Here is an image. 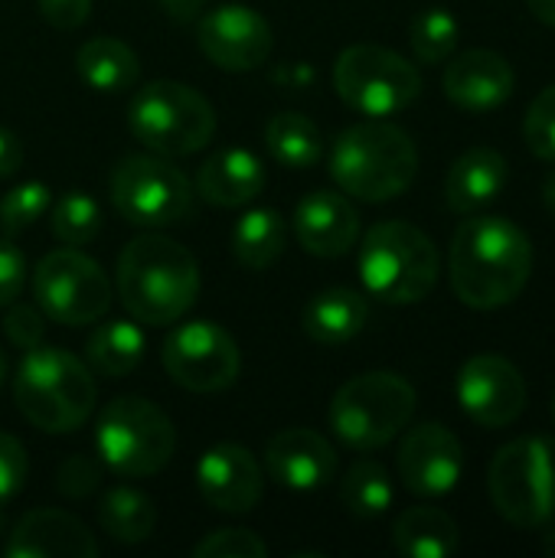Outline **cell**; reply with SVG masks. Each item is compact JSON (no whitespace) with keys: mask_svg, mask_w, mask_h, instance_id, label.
<instances>
[{"mask_svg":"<svg viewBox=\"0 0 555 558\" xmlns=\"http://www.w3.org/2000/svg\"><path fill=\"white\" fill-rule=\"evenodd\" d=\"M451 288L474 311H497L517 301L533 275V242L507 216L471 213L451 239Z\"/></svg>","mask_w":555,"mask_h":558,"instance_id":"obj_1","label":"cell"},{"mask_svg":"<svg viewBox=\"0 0 555 558\" xmlns=\"http://www.w3.org/2000/svg\"><path fill=\"white\" fill-rule=\"evenodd\" d=\"M200 294V265L180 242L147 232L131 239L118 258V298L137 324L180 320Z\"/></svg>","mask_w":555,"mask_h":558,"instance_id":"obj_2","label":"cell"},{"mask_svg":"<svg viewBox=\"0 0 555 558\" xmlns=\"http://www.w3.org/2000/svg\"><path fill=\"white\" fill-rule=\"evenodd\" d=\"M419 173V147L412 134L383 118L347 128L334 141L330 177L363 203H389L402 196Z\"/></svg>","mask_w":555,"mask_h":558,"instance_id":"obj_3","label":"cell"},{"mask_svg":"<svg viewBox=\"0 0 555 558\" xmlns=\"http://www.w3.org/2000/svg\"><path fill=\"white\" fill-rule=\"evenodd\" d=\"M95 379L69 350L36 343L23 350L13 399L26 422L46 435H69L85 425L95 409Z\"/></svg>","mask_w":555,"mask_h":558,"instance_id":"obj_4","label":"cell"},{"mask_svg":"<svg viewBox=\"0 0 555 558\" xmlns=\"http://www.w3.org/2000/svg\"><path fill=\"white\" fill-rule=\"evenodd\" d=\"M442 258L435 242L412 222H376L360 245L363 288L383 304H419L438 284Z\"/></svg>","mask_w":555,"mask_h":558,"instance_id":"obj_5","label":"cell"},{"mask_svg":"<svg viewBox=\"0 0 555 558\" xmlns=\"http://www.w3.org/2000/svg\"><path fill=\"white\" fill-rule=\"evenodd\" d=\"M415 415V389L409 379L389 369L363 373L343 383L330 402V428L334 435L357 448L373 451L389 445Z\"/></svg>","mask_w":555,"mask_h":558,"instance_id":"obj_6","label":"cell"},{"mask_svg":"<svg viewBox=\"0 0 555 558\" xmlns=\"http://www.w3.org/2000/svg\"><path fill=\"white\" fill-rule=\"evenodd\" d=\"M487 490L507 523L546 526L555 517V438L523 435L504 445L491 461Z\"/></svg>","mask_w":555,"mask_h":558,"instance_id":"obj_7","label":"cell"},{"mask_svg":"<svg viewBox=\"0 0 555 558\" xmlns=\"http://www.w3.org/2000/svg\"><path fill=\"white\" fill-rule=\"evenodd\" d=\"M95 448L108 471L121 477H150L170 464L177 432L167 412L154 402L141 396H121L98 415Z\"/></svg>","mask_w":555,"mask_h":558,"instance_id":"obj_8","label":"cell"},{"mask_svg":"<svg viewBox=\"0 0 555 558\" xmlns=\"http://www.w3.org/2000/svg\"><path fill=\"white\" fill-rule=\"evenodd\" d=\"M131 134L160 157H183L203 150L216 134L213 105L183 82H150L128 108Z\"/></svg>","mask_w":555,"mask_h":558,"instance_id":"obj_9","label":"cell"},{"mask_svg":"<svg viewBox=\"0 0 555 558\" xmlns=\"http://www.w3.org/2000/svg\"><path fill=\"white\" fill-rule=\"evenodd\" d=\"M334 88L353 111L389 118L406 111L422 95V75L406 56L386 46L357 43L337 56Z\"/></svg>","mask_w":555,"mask_h":558,"instance_id":"obj_10","label":"cell"},{"mask_svg":"<svg viewBox=\"0 0 555 558\" xmlns=\"http://www.w3.org/2000/svg\"><path fill=\"white\" fill-rule=\"evenodd\" d=\"M114 209L144 229L177 226L193 209V186L180 167L160 154H131L111 173Z\"/></svg>","mask_w":555,"mask_h":558,"instance_id":"obj_11","label":"cell"},{"mask_svg":"<svg viewBox=\"0 0 555 558\" xmlns=\"http://www.w3.org/2000/svg\"><path fill=\"white\" fill-rule=\"evenodd\" d=\"M33 294L39 311L65 327L95 324L111 307L108 275L95 258L65 245L49 252L33 271Z\"/></svg>","mask_w":555,"mask_h":558,"instance_id":"obj_12","label":"cell"},{"mask_svg":"<svg viewBox=\"0 0 555 558\" xmlns=\"http://www.w3.org/2000/svg\"><path fill=\"white\" fill-rule=\"evenodd\" d=\"M164 366L180 389L222 392L239 379L242 353L219 324L190 320L167 337Z\"/></svg>","mask_w":555,"mask_h":558,"instance_id":"obj_13","label":"cell"},{"mask_svg":"<svg viewBox=\"0 0 555 558\" xmlns=\"http://www.w3.org/2000/svg\"><path fill=\"white\" fill-rule=\"evenodd\" d=\"M458 405L464 415L491 432L514 425L527 409V379L523 373L497 353H478L458 369Z\"/></svg>","mask_w":555,"mask_h":558,"instance_id":"obj_14","label":"cell"},{"mask_svg":"<svg viewBox=\"0 0 555 558\" xmlns=\"http://www.w3.org/2000/svg\"><path fill=\"white\" fill-rule=\"evenodd\" d=\"M203 56L226 72H249L268 62L275 36L272 23L245 3H219L200 16L196 29Z\"/></svg>","mask_w":555,"mask_h":558,"instance_id":"obj_15","label":"cell"},{"mask_svg":"<svg viewBox=\"0 0 555 558\" xmlns=\"http://www.w3.org/2000/svg\"><path fill=\"white\" fill-rule=\"evenodd\" d=\"M464 448L445 425H419L399 448V477L415 497H445L458 487Z\"/></svg>","mask_w":555,"mask_h":558,"instance_id":"obj_16","label":"cell"},{"mask_svg":"<svg viewBox=\"0 0 555 558\" xmlns=\"http://www.w3.org/2000/svg\"><path fill=\"white\" fill-rule=\"evenodd\" d=\"M442 88L455 108L487 114L507 105V98L517 88V72L510 59L494 49H464L448 62Z\"/></svg>","mask_w":555,"mask_h":558,"instance_id":"obj_17","label":"cell"},{"mask_svg":"<svg viewBox=\"0 0 555 558\" xmlns=\"http://www.w3.org/2000/svg\"><path fill=\"white\" fill-rule=\"evenodd\" d=\"M196 484L203 500L219 513H249L262 500V468L242 445H216L196 464Z\"/></svg>","mask_w":555,"mask_h":558,"instance_id":"obj_18","label":"cell"},{"mask_svg":"<svg viewBox=\"0 0 555 558\" xmlns=\"http://www.w3.org/2000/svg\"><path fill=\"white\" fill-rule=\"evenodd\" d=\"M265 468L275 484L288 490H317L337 474L334 445L311 428H285L265 448Z\"/></svg>","mask_w":555,"mask_h":558,"instance_id":"obj_19","label":"cell"},{"mask_svg":"<svg viewBox=\"0 0 555 558\" xmlns=\"http://www.w3.org/2000/svg\"><path fill=\"white\" fill-rule=\"evenodd\" d=\"M294 235L304 252L317 258H340L360 239V213L343 193L314 190L294 209Z\"/></svg>","mask_w":555,"mask_h":558,"instance_id":"obj_20","label":"cell"},{"mask_svg":"<svg viewBox=\"0 0 555 558\" xmlns=\"http://www.w3.org/2000/svg\"><path fill=\"white\" fill-rule=\"evenodd\" d=\"M10 558H95L98 543L82 520L62 510H33L26 513L7 543Z\"/></svg>","mask_w":555,"mask_h":558,"instance_id":"obj_21","label":"cell"},{"mask_svg":"<svg viewBox=\"0 0 555 558\" xmlns=\"http://www.w3.org/2000/svg\"><path fill=\"white\" fill-rule=\"evenodd\" d=\"M507 183H510L507 157L494 147H471L451 163L445 177V199L458 216H471L487 209L494 199H500Z\"/></svg>","mask_w":555,"mask_h":558,"instance_id":"obj_22","label":"cell"},{"mask_svg":"<svg viewBox=\"0 0 555 558\" xmlns=\"http://www.w3.org/2000/svg\"><path fill=\"white\" fill-rule=\"evenodd\" d=\"M265 183H268L265 163L252 150H242V147H226L213 154L196 173L200 196L226 209L252 203L265 190Z\"/></svg>","mask_w":555,"mask_h":558,"instance_id":"obj_23","label":"cell"},{"mask_svg":"<svg viewBox=\"0 0 555 558\" xmlns=\"http://www.w3.org/2000/svg\"><path fill=\"white\" fill-rule=\"evenodd\" d=\"M370 320V304L353 288H327L304 307V333L314 343L340 347L350 343Z\"/></svg>","mask_w":555,"mask_h":558,"instance_id":"obj_24","label":"cell"},{"mask_svg":"<svg viewBox=\"0 0 555 558\" xmlns=\"http://www.w3.org/2000/svg\"><path fill=\"white\" fill-rule=\"evenodd\" d=\"M393 543L409 558H448L458 553V523L438 507H412L399 513L393 526Z\"/></svg>","mask_w":555,"mask_h":558,"instance_id":"obj_25","label":"cell"},{"mask_svg":"<svg viewBox=\"0 0 555 558\" xmlns=\"http://www.w3.org/2000/svg\"><path fill=\"white\" fill-rule=\"evenodd\" d=\"M79 75L95 88V92H124L137 82V56L128 43L114 36H95L88 39L79 56Z\"/></svg>","mask_w":555,"mask_h":558,"instance_id":"obj_26","label":"cell"},{"mask_svg":"<svg viewBox=\"0 0 555 558\" xmlns=\"http://www.w3.org/2000/svg\"><path fill=\"white\" fill-rule=\"evenodd\" d=\"M285 242L288 222L278 209H252L232 229V252L252 271L272 268L285 252Z\"/></svg>","mask_w":555,"mask_h":558,"instance_id":"obj_27","label":"cell"},{"mask_svg":"<svg viewBox=\"0 0 555 558\" xmlns=\"http://www.w3.org/2000/svg\"><path fill=\"white\" fill-rule=\"evenodd\" d=\"M85 360L95 373L108 379H121L144 360V333L131 320H108L92 330L85 343Z\"/></svg>","mask_w":555,"mask_h":558,"instance_id":"obj_28","label":"cell"},{"mask_svg":"<svg viewBox=\"0 0 555 558\" xmlns=\"http://www.w3.org/2000/svg\"><path fill=\"white\" fill-rule=\"evenodd\" d=\"M265 144L272 157L291 170H307L321 160L324 154V137L321 128L301 114V111H281L268 121L265 128Z\"/></svg>","mask_w":555,"mask_h":558,"instance_id":"obj_29","label":"cell"},{"mask_svg":"<svg viewBox=\"0 0 555 558\" xmlns=\"http://www.w3.org/2000/svg\"><path fill=\"white\" fill-rule=\"evenodd\" d=\"M98 523L101 530L124 546L144 543L154 526H157V510L150 504V497H144L134 487H114L105 494L101 507H98Z\"/></svg>","mask_w":555,"mask_h":558,"instance_id":"obj_30","label":"cell"},{"mask_svg":"<svg viewBox=\"0 0 555 558\" xmlns=\"http://www.w3.org/2000/svg\"><path fill=\"white\" fill-rule=\"evenodd\" d=\"M340 500L347 513L360 520H376L393 507V481L389 471L379 461H357L343 484H340Z\"/></svg>","mask_w":555,"mask_h":558,"instance_id":"obj_31","label":"cell"},{"mask_svg":"<svg viewBox=\"0 0 555 558\" xmlns=\"http://www.w3.org/2000/svg\"><path fill=\"white\" fill-rule=\"evenodd\" d=\"M458 36H461V23L445 7H429V10L415 13V20L409 26L412 52L425 65H435V62L451 59L455 49H458Z\"/></svg>","mask_w":555,"mask_h":558,"instance_id":"obj_32","label":"cell"},{"mask_svg":"<svg viewBox=\"0 0 555 558\" xmlns=\"http://www.w3.org/2000/svg\"><path fill=\"white\" fill-rule=\"evenodd\" d=\"M49 213H52V235L62 245H72V248L92 242L98 235V229H101V206L82 190L62 193L49 206Z\"/></svg>","mask_w":555,"mask_h":558,"instance_id":"obj_33","label":"cell"},{"mask_svg":"<svg viewBox=\"0 0 555 558\" xmlns=\"http://www.w3.org/2000/svg\"><path fill=\"white\" fill-rule=\"evenodd\" d=\"M49 206H52V193L46 183L39 180L20 183L0 199V229L7 235H20L29 226H36L49 213Z\"/></svg>","mask_w":555,"mask_h":558,"instance_id":"obj_34","label":"cell"},{"mask_svg":"<svg viewBox=\"0 0 555 558\" xmlns=\"http://www.w3.org/2000/svg\"><path fill=\"white\" fill-rule=\"evenodd\" d=\"M523 137H527V147L546 160V163H555V85L543 88L527 118H523Z\"/></svg>","mask_w":555,"mask_h":558,"instance_id":"obj_35","label":"cell"},{"mask_svg":"<svg viewBox=\"0 0 555 558\" xmlns=\"http://www.w3.org/2000/svg\"><path fill=\"white\" fill-rule=\"evenodd\" d=\"M196 558H265L268 546L252 530H216L196 543Z\"/></svg>","mask_w":555,"mask_h":558,"instance_id":"obj_36","label":"cell"},{"mask_svg":"<svg viewBox=\"0 0 555 558\" xmlns=\"http://www.w3.org/2000/svg\"><path fill=\"white\" fill-rule=\"evenodd\" d=\"M26 471H29V461H26L23 445L13 435L0 432V504L20 494Z\"/></svg>","mask_w":555,"mask_h":558,"instance_id":"obj_37","label":"cell"},{"mask_svg":"<svg viewBox=\"0 0 555 558\" xmlns=\"http://www.w3.org/2000/svg\"><path fill=\"white\" fill-rule=\"evenodd\" d=\"M98 477H101L98 464H95L92 458H85V454H75V458L62 461L56 484H59V490H62L65 497L79 500V497H88V494L98 487Z\"/></svg>","mask_w":555,"mask_h":558,"instance_id":"obj_38","label":"cell"},{"mask_svg":"<svg viewBox=\"0 0 555 558\" xmlns=\"http://www.w3.org/2000/svg\"><path fill=\"white\" fill-rule=\"evenodd\" d=\"M3 330H7V340L20 350H29L36 343H43V333H46V324H43V314L29 304H16L10 307L7 320H3Z\"/></svg>","mask_w":555,"mask_h":558,"instance_id":"obj_39","label":"cell"},{"mask_svg":"<svg viewBox=\"0 0 555 558\" xmlns=\"http://www.w3.org/2000/svg\"><path fill=\"white\" fill-rule=\"evenodd\" d=\"M23 284H26V258L13 242L0 239V307L13 304Z\"/></svg>","mask_w":555,"mask_h":558,"instance_id":"obj_40","label":"cell"},{"mask_svg":"<svg viewBox=\"0 0 555 558\" xmlns=\"http://www.w3.org/2000/svg\"><path fill=\"white\" fill-rule=\"evenodd\" d=\"M43 20L56 29H75L88 20L92 0H36Z\"/></svg>","mask_w":555,"mask_h":558,"instance_id":"obj_41","label":"cell"},{"mask_svg":"<svg viewBox=\"0 0 555 558\" xmlns=\"http://www.w3.org/2000/svg\"><path fill=\"white\" fill-rule=\"evenodd\" d=\"M20 163H23V147L16 141V134L0 128V180L13 177L20 170Z\"/></svg>","mask_w":555,"mask_h":558,"instance_id":"obj_42","label":"cell"},{"mask_svg":"<svg viewBox=\"0 0 555 558\" xmlns=\"http://www.w3.org/2000/svg\"><path fill=\"white\" fill-rule=\"evenodd\" d=\"M157 3L177 23H193L200 16V10L206 7V0H157Z\"/></svg>","mask_w":555,"mask_h":558,"instance_id":"obj_43","label":"cell"},{"mask_svg":"<svg viewBox=\"0 0 555 558\" xmlns=\"http://www.w3.org/2000/svg\"><path fill=\"white\" fill-rule=\"evenodd\" d=\"M527 7L533 10V16L546 26L555 29V0H527Z\"/></svg>","mask_w":555,"mask_h":558,"instance_id":"obj_44","label":"cell"},{"mask_svg":"<svg viewBox=\"0 0 555 558\" xmlns=\"http://www.w3.org/2000/svg\"><path fill=\"white\" fill-rule=\"evenodd\" d=\"M543 203H546V209L555 216V167L546 173V180H543Z\"/></svg>","mask_w":555,"mask_h":558,"instance_id":"obj_45","label":"cell"},{"mask_svg":"<svg viewBox=\"0 0 555 558\" xmlns=\"http://www.w3.org/2000/svg\"><path fill=\"white\" fill-rule=\"evenodd\" d=\"M540 549H543V553H546L550 558H555V526L543 533V539H540Z\"/></svg>","mask_w":555,"mask_h":558,"instance_id":"obj_46","label":"cell"},{"mask_svg":"<svg viewBox=\"0 0 555 558\" xmlns=\"http://www.w3.org/2000/svg\"><path fill=\"white\" fill-rule=\"evenodd\" d=\"M3 376H7V356H3V350H0V386H3Z\"/></svg>","mask_w":555,"mask_h":558,"instance_id":"obj_47","label":"cell"},{"mask_svg":"<svg viewBox=\"0 0 555 558\" xmlns=\"http://www.w3.org/2000/svg\"><path fill=\"white\" fill-rule=\"evenodd\" d=\"M553 422H555V396H553Z\"/></svg>","mask_w":555,"mask_h":558,"instance_id":"obj_48","label":"cell"}]
</instances>
